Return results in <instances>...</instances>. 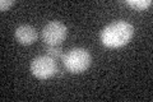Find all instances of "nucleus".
<instances>
[{"instance_id":"nucleus-4","label":"nucleus","mask_w":153,"mask_h":102,"mask_svg":"<svg viewBox=\"0 0 153 102\" xmlns=\"http://www.w3.org/2000/svg\"><path fill=\"white\" fill-rule=\"evenodd\" d=\"M68 36V27L59 21H52L47 23L42 30V38L46 45L59 46Z\"/></svg>"},{"instance_id":"nucleus-7","label":"nucleus","mask_w":153,"mask_h":102,"mask_svg":"<svg viewBox=\"0 0 153 102\" xmlns=\"http://www.w3.org/2000/svg\"><path fill=\"white\" fill-rule=\"evenodd\" d=\"M46 55L51 56L52 59H61L63 57V50L60 46H49V48L46 50Z\"/></svg>"},{"instance_id":"nucleus-3","label":"nucleus","mask_w":153,"mask_h":102,"mask_svg":"<svg viewBox=\"0 0 153 102\" xmlns=\"http://www.w3.org/2000/svg\"><path fill=\"white\" fill-rule=\"evenodd\" d=\"M31 71L38 79H50L57 71L56 60L49 55L37 56L31 63Z\"/></svg>"},{"instance_id":"nucleus-6","label":"nucleus","mask_w":153,"mask_h":102,"mask_svg":"<svg viewBox=\"0 0 153 102\" xmlns=\"http://www.w3.org/2000/svg\"><path fill=\"white\" fill-rule=\"evenodd\" d=\"M126 4L137 10H144L152 5L153 1L152 0H126Z\"/></svg>"},{"instance_id":"nucleus-8","label":"nucleus","mask_w":153,"mask_h":102,"mask_svg":"<svg viewBox=\"0 0 153 102\" xmlns=\"http://www.w3.org/2000/svg\"><path fill=\"white\" fill-rule=\"evenodd\" d=\"M13 4H14L13 0H1V1H0V10L1 12L8 10L9 7H12Z\"/></svg>"},{"instance_id":"nucleus-5","label":"nucleus","mask_w":153,"mask_h":102,"mask_svg":"<svg viewBox=\"0 0 153 102\" xmlns=\"http://www.w3.org/2000/svg\"><path fill=\"white\" fill-rule=\"evenodd\" d=\"M16 38L22 45H32L37 40V31L32 26L28 24H22L16 30Z\"/></svg>"},{"instance_id":"nucleus-1","label":"nucleus","mask_w":153,"mask_h":102,"mask_svg":"<svg viewBox=\"0 0 153 102\" xmlns=\"http://www.w3.org/2000/svg\"><path fill=\"white\" fill-rule=\"evenodd\" d=\"M134 35V27L124 21L110 23L101 32V41L106 47L116 48L125 46Z\"/></svg>"},{"instance_id":"nucleus-2","label":"nucleus","mask_w":153,"mask_h":102,"mask_svg":"<svg viewBox=\"0 0 153 102\" xmlns=\"http://www.w3.org/2000/svg\"><path fill=\"white\" fill-rule=\"evenodd\" d=\"M61 60H63L64 66L68 71L73 73V74H79V73H83L89 68L91 63H92V56L85 48L75 47L64 54Z\"/></svg>"}]
</instances>
